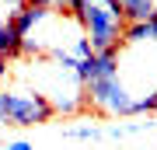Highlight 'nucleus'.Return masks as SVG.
<instances>
[{
	"instance_id": "f257e3e1",
	"label": "nucleus",
	"mask_w": 157,
	"mask_h": 150,
	"mask_svg": "<svg viewBox=\"0 0 157 150\" xmlns=\"http://www.w3.org/2000/svg\"><path fill=\"white\" fill-rule=\"evenodd\" d=\"M119 67H122V49L91 52L77 67V77L84 84L87 108L101 112V115H112V119H126V115H136V98L122 84Z\"/></svg>"
},
{
	"instance_id": "f03ea898",
	"label": "nucleus",
	"mask_w": 157,
	"mask_h": 150,
	"mask_svg": "<svg viewBox=\"0 0 157 150\" xmlns=\"http://www.w3.org/2000/svg\"><path fill=\"white\" fill-rule=\"evenodd\" d=\"M73 21L80 25L84 39L91 42L94 52H105V49H122V28H126V17H122V7L119 0H105V4H91L84 7Z\"/></svg>"
},
{
	"instance_id": "7ed1b4c3",
	"label": "nucleus",
	"mask_w": 157,
	"mask_h": 150,
	"mask_svg": "<svg viewBox=\"0 0 157 150\" xmlns=\"http://www.w3.org/2000/svg\"><path fill=\"white\" fill-rule=\"evenodd\" d=\"M56 108L35 87H0V122L4 126H42L52 122Z\"/></svg>"
},
{
	"instance_id": "20e7f679",
	"label": "nucleus",
	"mask_w": 157,
	"mask_h": 150,
	"mask_svg": "<svg viewBox=\"0 0 157 150\" xmlns=\"http://www.w3.org/2000/svg\"><path fill=\"white\" fill-rule=\"evenodd\" d=\"M49 14H52V11H42V7H32V4H21L17 11L7 14V21L14 25V32L21 35V39H28V35H32V32H35V28H39Z\"/></svg>"
},
{
	"instance_id": "39448f33",
	"label": "nucleus",
	"mask_w": 157,
	"mask_h": 150,
	"mask_svg": "<svg viewBox=\"0 0 157 150\" xmlns=\"http://www.w3.org/2000/svg\"><path fill=\"white\" fill-rule=\"evenodd\" d=\"M21 49H25V39L14 32V25L4 17V21H0V60H4V63L21 60Z\"/></svg>"
},
{
	"instance_id": "423d86ee",
	"label": "nucleus",
	"mask_w": 157,
	"mask_h": 150,
	"mask_svg": "<svg viewBox=\"0 0 157 150\" xmlns=\"http://www.w3.org/2000/svg\"><path fill=\"white\" fill-rule=\"evenodd\" d=\"M119 7H122L126 25H133V21H147V17L154 14V0H119Z\"/></svg>"
},
{
	"instance_id": "0eeeda50",
	"label": "nucleus",
	"mask_w": 157,
	"mask_h": 150,
	"mask_svg": "<svg viewBox=\"0 0 157 150\" xmlns=\"http://www.w3.org/2000/svg\"><path fill=\"white\" fill-rule=\"evenodd\" d=\"M63 136H67V140H101V136H105V129L94 126V122H80V126H67V129H63Z\"/></svg>"
},
{
	"instance_id": "6e6552de",
	"label": "nucleus",
	"mask_w": 157,
	"mask_h": 150,
	"mask_svg": "<svg viewBox=\"0 0 157 150\" xmlns=\"http://www.w3.org/2000/svg\"><path fill=\"white\" fill-rule=\"evenodd\" d=\"M147 129H154V122H129V126H108L105 136L112 140H122V136H133V133H147Z\"/></svg>"
},
{
	"instance_id": "1a4fd4ad",
	"label": "nucleus",
	"mask_w": 157,
	"mask_h": 150,
	"mask_svg": "<svg viewBox=\"0 0 157 150\" xmlns=\"http://www.w3.org/2000/svg\"><path fill=\"white\" fill-rule=\"evenodd\" d=\"M32 7H42V11H52V14H70V4L73 0H25Z\"/></svg>"
},
{
	"instance_id": "9d476101",
	"label": "nucleus",
	"mask_w": 157,
	"mask_h": 150,
	"mask_svg": "<svg viewBox=\"0 0 157 150\" xmlns=\"http://www.w3.org/2000/svg\"><path fill=\"white\" fill-rule=\"evenodd\" d=\"M136 115H157V87L147 98H136Z\"/></svg>"
},
{
	"instance_id": "9b49d317",
	"label": "nucleus",
	"mask_w": 157,
	"mask_h": 150,
	"mask_svg": "<svg viewBox=\"0 0 157 150\" xmlns=\"http://www.w3.org/2000/svg\"><path fill=\"white\" fill-rule=\"evenodd\" d=\"M143 28H147V42H157V14H150L143 21Z\"/></svg>"
},
{
	"instance_id": "f8f14e48",
	"label": "nucleus",
	"mask_w": 157,
	"mask_h": 150,
	"mask_svg": "<svg viewBox=\"0 0 157 150\" xmlns=\"http://www.w3.org/2000/svg\"><path fill=\"white\" fill-rule=\"evenodd\" d=\"M4 150H35L28 140H11V143H4Z\"/></svg>"
},
{
	"instance_id": "ddd939ff",
	"label": "nucleus",
	"mask_w": 157,
	"mask_h": 150,
	"mask_svg": "<svg viewBox=\"0 0 157 150\" xmlns=\"http://www.w3.org/2000/svg\"><path fill=\"white\" fill-rule=\"evenodd\" d=\"M154 14H157V0H154Z\"/></svg>"
}]
</instances>
